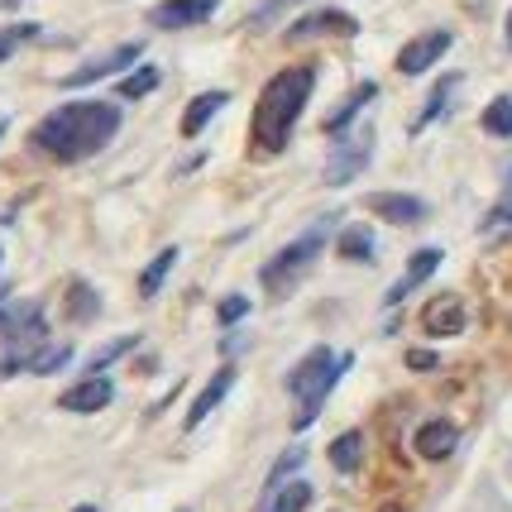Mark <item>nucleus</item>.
<instances>
[{"instance_id":"2","label":"nucleus","mask_w":512,"mask_h":512,"mask_svg":"<svg viewBox=\"0 0 512 512\" xmlns=\"http://www.w3.org/2000/svg\"><path fill=\"white\" fill-rule=\"evenodd\" d=\"M312 91H316L312 63L283 67V72L259 91V106H254V154L268 158V154H283V149H288L292 130H297V115L312 101Z\"/></svg>"},{"instance_id":"39","label":"nucleus","mask_w":512,"mask_h":512,"mask_svg":"<svg viewBox=\"0 0 512 512\" xmlns=\"http://www.w3.org/2000/svg\"><path fill=\"white\" fill-rule=\"evenodd\" d=\"M0 297H5V288H0Z\"/></svg>"},{"instance_id":"3","label":"nucleus","mask_w":512,"mask_h":512,"mask_svg":"<svg viewBox=\"0 0 512 512\" xmlns=\"http://www.w3.org/2000/svg\"><path fill=\"white\" fill-rule=\"evenodd\" d=\"M0 340H5V355H0V379L29 369L34 359L44 355L48 345V316L39 302H5L0 307Z\"/></svg>"},{"instance_id":"22","label":"nucleus","mask_w":512,"mask_h":512,"mask_svg":"<svg viewBox=\"0 0 512 512\" xmlns=\"http://www.w3.org/2000/svg\"><path fill=\"white\" fill-rule=\"evenodd\" d=\"M340 254H345V259H355V264H374V235H369L364 225L340 230Z\"/></svg>"},{"instance_id":"29","label":"nucleus","mask_w":512,"mask_h":512,"mask_svg":"<svg viewBox=\"0 0 512 512\" xmlns=\"http://www.w3.org/2000/svg\"><path fill=\"white\" fill-rule=\"evenodd\" d=\"M134 345H139V335H125V340H115V345H106V350H101V355L91 359V374H101V369H106V364H111V359L130 355Z\"/></svg>"},{"instance_id":"35","label":"nucleus","mask_w":512,"mask_h":512,"mask_svg":"<svg viewBox=\"0 0 512 512\" xmlns=\"http://www.w3.org/2000/svg\"><path fill=\"white\" fill-rule=\"evenodd\" d=\"M508 48H512V10H508Z\"/></svg>"},{"instance_id":"25","label":"nucleus","mask_w":512,"mask_h":512,"mask_svg":"<svg viewBox=\"0 0 512 512\" xmlns=\"http://www.w3.org/2000/svg\"><path fill=\"white\" fill-rule=\"evenodd\" d=\"M158 82H163V72H158L154 63H144V67H134L130 77L120 82V96H125V101H139V96H149Z\"/></svg>"},{"instance_id":"4","label":"nucleus","mask_w":512,"mask_h":512,"mask_svg":"<svg viewBox=\"0 0 512 512\" xmlns=\"http://www.w3.org/2000/svg\"><path fill=\"white\" fill-rule=\"evenodd\" d=\"M350 364H355V355H340V359H335L326 345H316L312 355H307L288 374V393H297V398H302V412L292 417V426H297V431H307V426L321 417V402L331 398V388L340 383V374H345Z\"/></svg>"},{"instance_id":"16","label":"nucleus","mask_w":512,"mask_h":512,"mask_svg":"<svg viewBox=\"0 0 512 512\" xmlns=\"http://www.w3.org/2000/svg\"><path fill=\"white\" fill-rule=\"evenodd\" d=\"M230 383H235V364H225V369H216V379H211L206 388H201L197 402H192V412H187V431H192V426H201L206 417H211V412H216V402H221L225 393H230Z\"/></svg>"},{"instance_id":"8","label":"nucleus","mask_w":512,"mask_h":512,"mask_svg":"<svg viewBox=\"0 0 512 512\" xmlns=\"http://www.w3.org/2000/svg\"><path fill=\"white\" fill-rule=\"evenodd\" d=\"M450 29H431V34H422V39H412V44L398 53V72L402 77H422L426 67H436L441 58L450 53Z\"/></svg>"},{"instance_id":"23","label":"nucleus","mask_w":512,"mask_h":512,"mask_svg":"<svg viewBox=\"0 0 512 512\" xmlns=\"http://www.w3.org/2000/svg\"><path fill=\"white\" fill-rule=\"evenodd\" d=\"M312 484L307 479H292V484H283L278 489V498H273V512H307L312 508Z\"/></svg>"},{"instance_id":"19","label":"nucleus","mask_w":512,"mask_h":512,"mask_svg":"<svg viewBox=\"0 0 512 512\" xmlns=\"http://www.w3.org/2000/svg\"><path fill=\"white\" fill-rule=\"evenodd\" d=\"M331 465L340 469V474H355V469L364 465V436H359V431H340V436H335Z\"/></svg>"},{"instance_id":"9","label":"nucleus","mask_w":512,"mask_h":512,"mask_svg":"<svg viewBox=\"0 0 512 512\" xmlns=\"http://www.w3.org/2000/svg\"><path fill=\"white\" fill-rule=\"evenodd\" d=\"M469 326V312H465V297H455V292H441V297H431L422 307V331L436 335V340H446V335H460Z\"/></svg>"},{"instance_id":"13","label":"nucleus","mask_w":512,"mask_h":512,"mask_svg":"<svg viewBox=\"0 0 512 512\" xmlns=\"http://www.w3.org/2000/svg\"><path fill=\"white\" fill-rule=\"evenodd\" d=\"M455 446H460V426L446 422V417H431V422H422V426H417V436H412V450H417L422 460H446Z\"/></svg>"},{"instance_id":"1","label":"nucleus","mask_w":512,"mask_h":512,"mask_svg":"<svg viewBox=\"0 0 512 512\" xmlns=\"http://www.w3.org/2000/svg\"><path fill=\"white\" fill-rule=\"evenodd\" d=\"M115 130H120V106H111V101H72V106L48 111L34 125V149H44L58 163H77V158L101 154L115 139Z\"/></svg>"},{"instance_id":"5","label":"nucleus","mask_w":512,"mask_h":512,"mask_svg":"<svg viewBox=\"0 0 512 512\" xmlns=\"http://www.w3.org/2000/svg\"><path fill=\"white\" fill-rule=\"evenodd\" d=\"M331 225H335V216H321L307 235H297L288 249H278V254L259 268V283H264L273 297H288V292L307 278V268L321 259V249H326V240H331Z\"/></svg>"},{"instance_id":"21","label":"nucleus","mask_w":512,"mask_h":512,"mask_svg":"<svg viewBox=\"0 0 512 512\" xmlns=\"http://www.w3.org/2000/svg\"><path fill=\"white\" fill-rule=\"evenodd\" d=\"M173 264H178V249L168 245V249H163V254L154 259V264H149L144 273H139V297H144V302H149V297H154V292L163 288V283H168V273H173Z\"/></svg>"},{"instance_id":"6","label":"nucleus","mask_w":512,"mask_h":512,"mask_svg":"<svg viewBox=\"0 0 512 512\" xmlns=\"http://www.w3.org/2000/svg\"><path fill=\"white\" fill-rule=\"evenodd\" d=\"M369 154H374V130H359L355 139L335 144L331 163H326V182H331V187H345L350 178H359V173L369 168Z\"/></svg>"},{"instance_id":"34","label":"nucleus","mask_w":512,"mask_h":512,"mask_svg":"<svg viewBox=\"0 0 512 512\" xmlns=\"http://www.w3.org/2000/svg\"><path fill=\"white\" fill-rule=\"evenodd\" d=\"M407 369H436V355L431 350H407Z\"/></svg>"},{"instance_id":"28","label":"nucleus","mask_w":512,"mask_h":512,"mask_svg":"<svg viewBox=\"0 0 512 512\" xmlns=\"http://www.w3.org/2000/svg\"><path fill=\"white\" fill-rule=\"evenodd\" d=\"M67 359H72V350H67V345H53V350H44V355L29 364V374H53V369H63Z\"/></svg>"},{"instance_id":"31","label":"nucleus","mask_w":512,"mask_h":512,"mask_svg":"<svg viewBox=\"0 0 512 512\" xmlns=\"http://www.w3.org/2000/svg\"><path fill=\"white\" fill-rule=\"evenodd\" d=\"M302 460H307V450H302V446H292L288 455H283V460L273 465V474H268V489H278V479H283L288 469H297V465H302Z\"/></svg>"},{"instance_id":"38","label":"nucleus","mask_w":512,"mask_h":512,"mask_svg":"<svg viewBox=\"0 0 512 512\" xmlns=\"http://www.w3.org/2000/svg\"><path fill=\"white\" fill-rule=\"evenodd\" d=\"M178 512H192V508H178Z\"/></svg>"},{"instance_id":"18","label":"nucleus","mask_w":512,"mask_h":512,"mask_svg":"<svg viewBox=\"0 0 512 512\" xmlns=\"http://www.w3.org/2000/svg\"><path fill=\"white\" fill-rule=\"evenodd\" d=\"M374 96H379V87H374V82H359L355 96H345V101H340V106H335V111L321 120V130H326V134H340L359 111H364V106H369V101H374Z\"/></svg>"},{"instance_id":"7","label":"nucleus","mask_w":512,"mask_h":512,"mask_svg":"<svg viewBox=\"0 0 512 512\" xmlns=\"http://www.w3.org/2000/svg\"><path fill=\"white\" fill-rule=\"evenodd\" d=\"M216 5L221 0H158L154 10H149V24L154 29H197L216 15Z\"/></svg>"},{"instance_id":"37","label":"nucleus","mask_w":512,"mask_h":512,"mask_svg":"<svg viewBox=\"0 0 512 512\" xmlns=\"http://www.w3.org/2000/svg\"><path fill=\"white\" fill-rule=\"evenodd\" d=\"M5 125H10V120H0V134H5Z\"/></svg>"},{"instance_id":"12","label":"nucleus","mask_w":512,"mask_h":512,"mask_svg":"<svg viewBox=\"0 0 512 512\" xmlns=\"http://www.w3.org/2000/svg\"><path fill=\"white\" fill-rule=\"evenodd\" d=\"M111 398H115V383L106 379V374H87L82 383H72L63 398H58V407L63 412H101V407H111Z\"/></svg>"},{"instance_id":"20","label":"nucleus","mask_w":512,"mask_h":512,"mask_svg":"<svg viewBox=\"0 0 512 512\" xmlns=\"http://www.w3.org/2000/svg\"><path fill=\"white\" fill-rule=\"evenodd\" d=\"M455 87H460V72H446L436 87H431V96H426V106H422V115L412 120V130H426L431 120H441V111H446V101L455 96Z\"/></svg>"},{"instance_id":"15","label":"nucleus","mask_w":512,"mask_h":512,"mask_svg":"<svg viewBox=\"0 0 512 512\" xmlns=\"http://www.w3.org/2000/svg\"><path fill=\"white\" fill-rule=\"evenodd\" d=\"M436 268H441V249H436V245H431V249H417V254H412V264H407V273H402L398 283L388 288L383 307H398L402 297H407L412 288H422V283L431 278V273H436Z\"/></svg>"},{"instance_id":"27","label":"nucleus","mask_w":512,"mask_h":512,"mask_svg":"<svg viewBox=\"0 0 512 512\" xmlns=\"http://www.w3.org/2000/svg\"><path fill=\"white\" fill-rule=\"evenodd\" d=\"M34 34H39V24H5V29H0V63H5L20 44H29Z\"/></svg>"},{"instance_id":"32","label":"nucleus","mask_w":512,"mask_h":512,"mask_svg":"<svg viewBox=\"0 0 512 512\" xmlns=\"http://www.w3.org/2000/svg\"><path fill=\"white\" fill-rule=\"evenodd\" d=\"M216 316H221L225 326H230V321H245V316H249V302L240 297V292H235V297H225V302H221V312H216Z\"/></svg>"},{"instance_id":"33","label":"nucleus","mask_w":512,"mask_h":512,"mask_svg":"<svg viewBox=\"0 0 512 512\" xmlns=\"http://www.w3.org/2000/svg\"><path fill=\"white\" fill-rule=\"evenodd\" d=\"M498 225H512V192L498 206H493L489 216H484V230H498Z\"/></svg>"},{"instance_id":"17","label":"nucleus","mask_w":512,"mask_h":512,"mask_svg":"<svg viewBox=\"0 0 512 512\" xmlns=\"http://www.w3.org/2000/svg\"><path fill=\"white\" fill-rule=\"evenodd\" d=\"M225 101H230L225 91H201V96H192V101H187V111H182V134H187V139H197V134L211 125V115L221 111Z\"/></svg>"},{"instance_id":"24","label":"nucleus","mask_w":512,"mask_h":512,"mask_svg":"<svg viewBox=\"0 0 512 512\" xmlns=\"http://www.w3.org/2000/svg\"><path fill=\"white\" fill-rule=\"evenodd\" d=\"M67 316H72V321H96V316H101V302H96V292H91L87 283H72V288H67Z\"/></svg>"},{"instance_id":"26","label":"nucleus","mask_w":512,"mask_h":512,"mask_svg":"<svg viewBox=\"0 0 512 512\" xmlns=\"http://www.w3.org/2000/svg\"><path fill=\"white\" fill-rule=\"evenodd\" d=\"M484 130L498 134V139H512V101L508 96L489 101V111H484Z\"/></svg>"},{"instance_id":"36","label":"nucleus","mask_w":512,"mask_h":512,"mask_svg":"<svg viewBox=\"0 0 512 512\" xmlns=\"http://www.w3.org/2000/svg\"><path fill=\"white\" fill-rule=\"evenodd\" d=\"M77 512H96V508H91V503H87V508H77Z\"/></svg>"},{"instance_id":"11","label":"nucleus","mask_w":512,"mask_h":512,"mask_svg":"<svg viewBox=\"0 0 512 512\" xmlns=\"http://www.w3.org/2000/svg\"><path fill=\"white\" fill-rule=\"evenodd\" d=\"M321 34H359V20L345 15V10H312L288 29V44H307V39H321Z\"/></svg>"},{"instance_id":"14","label":"nucleus","mask_w":512,"mask_h":512,"mask_svg":"<svg viewBox=\"0 0 512 512\" xmlns=\"http://www.w3.org/2000/svg\"><path fill=\"white\" fill-rule=\"evenodd\" d=\"M369 211H374V216H383V221H393V225L426 221V201L422 197H407V192H374V197H369Z\"/></svg>"},{"instance_id":"10","label":"nucleus","mask_w":512,"mask_h":512,"mask_svg":"<svg viewBox=\"0 0 512 512\" xmlns=\"http://www.w3.org/2000/svg\"><path fill=\"white\" fill-rule=\"evenodd\" d=\"M130 63H139V44H120V48H111V53H101V58L82 63L77 72H67L63 87H67V91L91 87V82H101V77H115V72H125Z\"/></svg>"},{"instance_id":"30","label":"nucleus","mask_w":512,"mask_h":512,"mask_svg":"<svg viewBox=\"0 0 512 512\" xmlns=\"http://www.w3.org/2000/svg\"><path fill=\"white\" fill-rule=\"evenodd\" d=\"M292 5H302V0H259V10L249 15V24H268V20H278L283 10H292Z\"/></svg>"}]
</instances>
